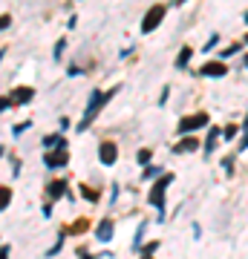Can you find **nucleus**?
<instances>
[{
  "label": "nucleus",
  "instance_id": "aec40b11",
  "mask_svg": "<svg viewBox=\"0 0 248 259\" xmlns=\"http://www.w3.org/2000/svg\"><path fill=\"white\" fill-rule=\"evenodd\" d=\"M236 136V127H225V138H234Z\"/></svg>",
  "mask_w": 248,
  "mask_h": 259
},
{
  "label": "nucleus",
  "instance_id": "f03ea898",
  "mask_svg": "<svg viewBox=\"0 0 248 259\" xmlns=\"http://www.w3.org/2000/svg\"><path fill=\"white\" fill-rule=\"evenodd\" d=\"M170 182H173V176L165 173V176L153 184V190H150V196H147V199H150V204H153L156 210H165V188L170 184Z\"/></svg>",
  "mask_w": 248,
  "mask_h": 259
},
{
  "label": "nucleus",
  "instance_id": "f8f14e48",
  "mask_svg": "<svg viewBox=\"0 0 248 259\" xmlns=\"http://www.w3.org/2000/svg\"><path fill=\"white\" fill-rule=\"evenodd\" d=\"M64 190H67L64 182H52V184H49V196H52V199H61V196H64Z\"/></svg>",
  "mask_w": 248,
  "mask_h": 259
},
{
  "label": "nucleus",
  "instance_id": "1a4fd4ad",
  "mask_svg": "<svg viewBox=\"0 0 248 259\" xmlns=\"http://www.w3.org/2000/svg\"><path fill=\"white\" fill-rule=\"evenodd\" d=\"M98 239H101V242H110V239H113V222H110V219L98 224Z\"/></svg>",
  "mask_w": 248,
  "mask_h": 259
},
{
  "label": "nucleus",
  "instance_id": "6e6552de",
  "mask_svg": "<svg viewBox=\"0 0 248 259\" xmlns=\"http://www.w3.org/2000/svg\"><path fill=\"white\" fill-rule=\"evenodd\" d=\"M67 158H70V156L64 153V150H58V153H47V158H44V164L55 170V167H64V164H67Z\"/></svg>",
  "mask_w": 248,
  "mask_h": 259
},
{
  "label": "nucleus",
  "instance_id": "f257e3e1",
  "mask_svg": "<svg viewBox=\"0 0 248 259\" xmlns=\"http://www.w3.org/2000/svg\"><path fill=\"white\" fill-rule=\"evenodd\" d=\"M116 92H118V90H110V92H101V90H95V92L90 95V104H87V112H84L81 124H78V132H81V130H87L90 124H93V118L98 116V110H101V106H104Z\"/></svg>",
  "mask_w": 248,
  "mask_h": 259
},
{
  "label": "nucleus",
  "instance_id": "2eb2a0df",
  "mask_svg": "<svg viewBox=\"0 0 248 259\" xmlns=\"http://www.w3.org/2000/svg\"><path fill=\"white\" fill-rule=\"evenodd\" d=\"M156 176H159V167H144L142 178H147V182H150V178H156Z\"/></svg>",
  "mask_w": 248,
  "mask_h": 259
},
{
  "label": "nucleus",
  "instance_id": "9d476101",
  "mask_svg": "<svg viewBox=\"0 0 248 259\" xmlns=\"http://www.w3.org/2000/svg\"><path fill=\"white\" fill-rule=\"evenodd\" d=\"M216 138H219V127H211V132H208V142H205V153L211 156L213 147H216Z\"/></svg>",
  "mask_w": 248,
  "mask_h": 259
},
{
  "label": "nucleus",
  "instance_id": "412c9836",
  "mask_svg": "<svg viewBox=\"0 0 248 259\" xmlns=\"http://www.w3.org/2000/svg\"><path fill=\"white\" fill-rule=\"evenodd\" d=\"M245 66H248V55H245Z\"/></svg>",
  "mask_w": 248,
  "mask_h": 259
},
{
  "label": "nucleus",
  "instance_id": "ddd939ff",
  "mask_svg": "<svg viewBox=\"0 0 248 259\" xmlns=\"http://www.w3.org/2000/svg\"><path fill=\"white\" fill-rule=\"evenodd\" d=\"M190 55H193V52H190V46H185V49H182V52H179V60H176V66H185V64H188V60H190Z\"/></svg>",
  "mask_w": 248,
  "mask_h": 259
},
{
  "label": "nucleus",
  "instance_id": "4468645a",
  "mask_svg": "<svg viewBox=\"0 0 248 259\" xmlns=\"http://www.w3.org/2000/svg\"><path fill=\"white\" fill-rule=\"evenodd\" d=\"M52 144H58V147H67L61 136H47V138H44V147H52Z\"/></svg>",
  "mask_w": 248,
  "mask_h": 259
},
{
  "label": "nucleus",
  "instance_id": "6ab92c4d",
  "mask_svg": "<svg viewBox=\"0 0 248 259\" xmlns=\"http://www.w3.org/2000/svg\"><path fill=\"white\" fill-rule=\"evenodd\" d=\"M0 193H3V199H0V204H3V208H6V204H9V190L3 188V190H0Z\"/></svg>",
  "mask_w": 248,
  "mask_h": 259
},
{
  "label": "nucleus",
  "instance_id": "a211bd4d",
  "mask_svg": "<svg viewBox=\"0 0 248 259\" xmlns=\"http://www.w3.org/2000/svg\"><path fill=\"white\" fill-rule=\"evenodd\" d=\"M81 193H84V196H87V199H90V202H98V196H95V193H93V190H90V188H81Z\"/></svg>",
  "mask_w": 248,
  "mask_h": 259
},
{
  "label": "nucleus",
  "instance_id": "20e7f679",
  "mask_svg": "<svg viewBox=\"0 0 248 259\" xmlns=\"http://www.w3.org/2000/svg\"><path fill=\"white\" fill-rule=\"evenodd\" d=\"M208 124V116L205 112H196V116H188V118H182L179 121V132H193V130H199V127H205Z\"/></svg>",
  "mask_w": 248,
  "mask_h": 259
},
{
  "label": "nucleus",
  "instance_id": "5701e85b",
  "mask_svg": "<svg viewBox=\"0 0 248 259\" xmlns=\"http://www.w3.org/2000/svg\"><path fill=\"white\" fill-rule=\"evenodd\" d=\"M182 3H185V0H182Z\"/></svg>",
  "mask_w": 248,
  "mask_h": 259
},
{
  "label": "nucleus",
  "instance_id": "4be33fe9",
  "mask_svg": "<svg viewBox=\"0 0 248 259\" xmlns=\"http://www.w3.org/2000/svg\"><path fill=\"white\" fill-rule=\"evenodd\" d=\"M245 40H248V35H245Z\"/></svg>",
  "mask_w": 248,
  "mask_h": 259
},
{
  "label": "nucleus",
  "instance_id": "39448f33",
  "mask_svg": "<svg viewBox=\"0 0 248 259\" xmlns=\"http://www.w3.org/2000/svg\"><path fill=\"white\" fill-rule=\"evenodd\" d=\"M32 98H35V90H32V86H18V90H12V95H9L12 104H29Z\"/></svg>",
  "mask_w": 248,
  "mask_h": 259
},
{
  "label": "nucleus",
  "instance_id": "0eeeda50",
  "mask_svg": "<svg viewBox=\"0 0 248 259\" xmlns=\"http://www.w3.org/2000/svg\"><path fill=\"white\" fill-rule=\"evenodd\" d=\"M98 158H101L104 164H116V158H118V150H116V144L104 142V144H101V150H98Z\"/></svg>",
  "mask_w": 248,
  "mask_h": 259
},
{
  "label": "nucleus",
  "instance_id": "dca6fc26",
  "mask_svg": "<svg viewBox=\"0 0 248 259\" xmlns=\"http://www.w3.org/2000/svg\"><path fill=\"white\" fill-rule=\"evenodd\" d=\"M136 158H139V164H147V162H150V150H147V147H144V150H139V156H136Z\"/></svg>",
  "mask_w": 248,
  "mask_h": 259
},
{
  "label": "nucleus",
  "instance_id": "7ed1b4c3",
  "mask_svg": "<svg viewBox=\"0 0 248 259\" xmlns=\"http://www.w3.org/2000/svg\"><path fill=\"white\" fill-rule=\"evenodd\" d=\"M165 6H153V9H150V12L144 14V20H142V32L144 35H150V32H153L156 26L162 24V20H165Z\"/></svg>",
  "mask_w": 248,
  "mask_h": 259
},
{
  "label": "nucleus",
  "instance_id": "423d86ee",
  "mask_svg": "<svg viewBox=\"0 0 248 259\" xmlns=\"http://www.w3.org/2000/svg\"><path fill=\"white\" fill-rule=\"evenodd\" d=\"M225 64L222 60H211V64H205V66H202L199 70V75H208V78H225Z\"/></svg>",
  "mask_w": 248,
  "mask_h": 259
},
{
  "label": "nucleus",
  "instance_id": "9b49d317",
  "mask_svg": "<svg viewBox=\"0 0 248 259\" xmlns=\"http://www.w3.org/2000/svg\"><path fill=\"white\" fill-rule=\"evenodd\" d=\"M199 144H196V138H182V142L176 144V153H190V150H196Z\"/></svg>",
  "mask_w": 248,
  "mask_h": 259
},
{
  "label": "nucleus",
  "instance_id": "f3484780",
  "mask_svg": "<svg viewBox=\"0 0 248 259\" xmlns=\"http://www.w3.org/2000/svg\"><path fill=\"white\" fill-rule=\"evenodd\" d=\"M242 127H245V136H242V144H239V150H245V147H248V116H245V124H242Z\"/></svg>",
  "mask_w": 248,
  "mask_h": 259
}]
</instances>
